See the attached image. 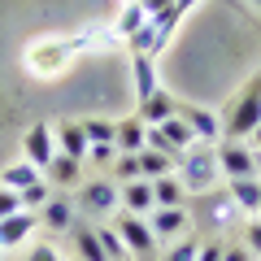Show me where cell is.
<instances>
[{
	"instance_id": "6da1fadb",
	"label": "cell",
	"mask_w": 261,
	"mask_h": 261,
	"mask_svg": "<svg viewBox=\"0 0 261 261\" xmlns=\"http://www.w3.org/2000/svg\"><path fill=\"white\" fill-rule=\"evenodd\" d=\"M174 174H178V183L187 187V196L209 192V187L222 178V174H218V152H214V144H192V148L174 161Z\"/></svg>"
},
{
	"instance_id": "7a4b0ae2",
	"label": "cell",
	"mask_w": 261,
	"mask_h": 261,
	"mask_svg": "<svg viewBox=\"0 0 261 261\" xmlns=\"http://www.w3.org/2000/svg\"><path fill=\"white\" fill-rule=\"evenodd\" d=\"M261 126V74L235 96V105L222 118V140H252V130Z\"/></svg>"
},
{
	"instance_id": "3957f363",
	"label": "cell",
	"mask_w": 261,
	"mask_h": 261,
	"mask_svg": "<svg viewBox=\"0 0 261 261\" xmlns=\"http://www.w3.org/2000/svg\"><path fill=\"white\" fill-rule=\"evenodd\" d=\"M218 174L231 183V178H261L257 174V148H248L244 140H218Z\"/></svg>"
},
{
	"instance_id": "277c9868",
	"label": "cell",
	"mask_w": 261,
	"mask_h": 261,
	"mask_svg": "<svg viewBox=\"0 0 261 261\" xmlns=\"http://www.w3.org/2000/svg\"><path fill=\"white\" fill-rule=\"evenodd\" d=\"M74 57L79 53H74L70 39H44V44H35L27 53V70H31V74H39V79H53V74H61Z\"/></svg>"
},
{
	"instance_id": "5b68a950",
	"label": "cell",
	"mask_w": 261,
	"mask_h": 261,
	"mask_svg": "<svg viewBox=\"0 0 261 261\" xmlns=\"http://www.w3.org/2000/svg\"><path fill=\"white\" fill-rule=\"evenodd\" d=\"M113 226H118V235H122V244H126V252L130 257H140V261H148L152 252H157V235H152V226H148V218H135V214H113Z\"/></svg>"
},
{
	"instance_id": "8992f818",
	"label": "cell",
	"mask_w": 261,
	"mask_h": 261,
	"mask_svg": "<svg viewBox=\"0 0 261 261\" xmlns=\"http://www.w3.org/2000/svg\"><path fill=\"white\" fill-rule=\"evenodd\" d=\"M79 205L92 218H113L118 214V183L113 178H87V183H79Z\"/></svg>"
},
{
	"instance_id": "52a82bcc",
	"label": "cell",
	"mask_w": 261,
	"mask_h": 261,
	"mask_svg": "<svg viewBox=\"0 0 261 261\" xmlns=\"http://www.w3.org/2000/svg\"><path fill=\"white\" fill-rule=\"evenodd\" d=\"M53 152H57V140H53V126L48 122H35V126L22 135V157L31 161V166L44 174L48 170V161H53Z\"/></svg>"
},
{
	"instance_id": "ba28073f",
	"label": "cell",
	"mask_w": 261,
	"mask_h": 261,
	"mask_svg": "<svg viewBox=\"0 0 261 261\" xmlns=\"http://www.w3.org/2000/svg\"><path fill=\"white\" fill-rule=\"evenodd\" d=\"M178 118L192 126L196 144H218L222 140V118L214 109H205V105H178Z\"/></svg>"
},
{
	"instance_id": "9c48e42d",
	"label": "cell",
	"mask_w": 261,
	"mask_h": 261,
	"mask_svg": "<svg viewBox=\"0 0 261 261\" xmlns=\"http://www.w3.org/2000/svg\"><path fill=\"white\" fill-rule=\"evenodd\" d=\"M118 209H122V214H135V218H148L152 209H157V200H152V183H148V178L118 183Z\"/></svg>"
},
{
	"instance_id": "30bf717a",
	"label": "cell",
	"mask_w": 261,
	"mask_h": 261,
	"mask_svg": "<svg viewBox=\"0 0 261 261\" xmlns=\"http://www.w3.org/2000/svg\"><path fill=\"white\" fill-rule=\"evenodd\" d=\"M35 226H39V214H31V209H18V214L0 218V248L9 252V248H18V244H27L31 235H35Z\"/></svg>"
},
{
	"instance_id": "8fae6325",
	"label": "cell",
	"mask_w": 261,
	"mask_h": 261,
	"mask_svg": "<svg viewBox=\"0 0 261 261\" xmlns=\"http://www.w3.org/2000/svg\"><path fill=\"white\" fill-rule=\"evenodd\" d=\"M39 226H48L53 235L70 231V226H74V200H70V196H48L44 209H39Z\"/></svg>"
},
{
	"instance_id": "7c38bea8",
	"label": "cell",
	"mask_w": 261,
	"mask_h": 261,
	"mask_svg": "<svg viewBox=\"0 0 261 261\" xmlns=\"http://www.w3.org/2000/svg\"><path fill=\"white\" fill-rule=\"evenodd\" d=\"M44 183L48 187H79L83 183V161L65 157V152H53V161L44 170Z\"/></svg>"
},
{
	"instance_id": "4fadbf2b",
	"label": "cell",
	"mask_w": 261,
	"mask_h": 261,
	"mask_svg": "<svg viewBox=\"0 0 261 261\" xmlns=\"http://www.w3.org/2000/svg\"><path fill=\"white\" fill-rule=\"evenodd\" d=\"M144 135H148V122H144L140 113L113 122V148H118V152H140L144 148Z\"/></svg>"
},
{
	"instance_id": "5bb4252c",
	"label": "cell",
	"mask_w": 261,
	"mask_h": 261,
	"mask_svg": "<svg viewBox=\"0 0 261 261\" xmlns=\"http://www.w3.org/2000/svg\"><path fill=\"white\" fill-rule=\"evenodd\" d=\"M148 226H152V235H157V244L178 240V235L187 231V209H183V205H178V209H152V214H148Z\"/></svg>"
},
{
	"instance_id": "9a60e30c",
	"label": "cell",
	"mask_w": 261,
	"mask_h": 261,
	"mask_svg": "<svg viewBox=\"0 0 261 261\" xmlns=\"http://www.w3.org/2000/svg\"><path fill=\"white\" fill-rule=\"evenodd\" d=\"M53 140H57V152L83 161L87 157V135H83V122H57L53 126Z\"/></svg>"
},
{
	"instance_id": "2e32d148",
	"label": "cell",
	"mask_w": 261,
	"mask_h": 261,
	"mask_svg": "<svg viewBox=\"0 0 261 261\" xmlns=\"http://www.w3.org/2000/svg\"><path fill=\"white\" fill-rule=\"evenodd\" d=\"M130 79H135V100H144V96H152L157 92V57H148V53H135L130 57Z\"/></svg>"
},
{
	"instance_id": "e0dca14e",
	"label": "cell",
	"mask_w": 261,
	"mask_h": 261,
	"mask_svg": "<svg viewBox=\"0 0 261 261\" xmlns=\"http://www.w3.org/2000/svg\"><path fill=\"white\" fill-rule=\"evenodd\" d=\"M174 113H178V100L166 92V87H157L152 96H144V100H140V118L148 122V126H161V122L174 118Z\"/></svg>"
},
{
	"instance_id": "ac0fdd59",
	"label": "cell",
	"mask_w": 261,
	"mask_h": 261,
	"mask_svg": "<svg viewBox=\"0 0 261 261\" xmlns=\"http://www.w3.org/2000/svg\"><path fill=\"white\" fill-rule=\"evenodd\" d=\"M226 196H231V205L244 209V214H257L261 209V178H231L226 183Z\"/></svg>"
},
{
	"instance_id": "d6986e66",
	"label": "cell",
	"mask_w": 261,
	"mask_h": 261,
	"mask_svg": "<svg viewBox=\"0 0 261 261\" xmlns=\"http://www.w3.org/2000/svg\"><path fill=\"white\" fill-rule=\"evenodd\" d=\"M152 200H157V209H178V205H187L192 196L178 183V174H166V178H152Z\"/></svg>"
},
{
	"instance_id": "ffe728a7",
	"label": "cell",
	"mask_w": 261,
	"mask_h": 261,
	"mask_svg": "<svg viewBox=\"0 0 261 261\" xmlns=\"http://www.w3.org/2000/svg\"><path fill=\"white\" fill-rule=\"evenodd\" d=\"M39 178H44V174H39V170L31 166L27 157H22V161H13V166H5V174H0V187H9V192H27V187H35Z\"/></svg>"
},
{
	"instance_id": "44dd1931",
	"label": "cell",
	"mask_w": 261,
	"mask_h": 261,
	"mask_svg": "<svg viewBox=\"0 0 261 261\" xmlns=\"http://www.w3.org/2000/svg\"><path fill=\"white\" fill-rule=\"evenodd\" d=\"M70 231H74V252H79L74 261H109L96 240V226H70Z\"/></svg>"
},
{
	"instance_id": "7402d4cb",
	"label": "cell",
	"mask_w": 261,
	"mask_h": 261,
	"mask_svg": "<svg viewBox=\"0 0 261 261\" xmlns=\"http://www.w3.org/2000/svg\"><path fill=\"white\" fill-rule=\"evenodd\" d=\"M166 174H174V161L170 157H161L157 148H140V178H166Z\"/></svg>"
},
{
	"instance_id": "603a6c76",
	"label": "cell",
	"mask_w": 261,
	"mask_h": 261,
	"mask_svg": "<svg viewBox=\"0 0 261 261\" xmlns=\"http://www.w3.org/2000/svg\"><path fill=\"white\" fill-rule=\"evenodd\" d=\"M144 22H148L144 5H140V0H126V5H122V13H118V27H113V31H118V39H130L135 31L144 27Z\"/></svg>"
},
{
	"instance_id": "cb8c5ba5",
	"label": "cell",
	"mask_w": 261,
	"mask_h": 261,
	"mask_svg": "<svg viewBox=\"0 0 261 261\" xmlns=\"http://www.w3.org/2000/svg\"><path fill=\"white\" fill-rule=\"evenodd\" d=\"M161 135H166V140L174 144L178 152H187V148H192V144H196V135H192V126H187V122L178 118V113H174V118H166V122H161Z\"/></svg>"
},
{
	"instance_id": "d4e9b609",
	"label": "cell",
	"mask_w": 261,
	"mask_h": 261,
	"mask_svg": "<svg viewBox=\"0 0 261 261\" xmlns=\"http://www.w3.org/2000/svg\"><path fill=\"white\" fill-rule=\"evenodd\" d=\"M96 240H100V248H105L109 261H126L130 257L126 244H122V235H118V226H96Z\"/></svg>"
},
{
	"instance_id": "484cf974",
	"label": "cell",
	"mask_w": 261,
	"mask_h": 261,
	"mask_svg": "<svg viewBox=\"0 0 261 261\" xmlns=\"http://www.w3.org/2000/svg\"><path fill=\"white\" fill-rule=\"evenodd\" d=\"M113 183H135L140 178V152H118V161H113Z\"/></svg>"
},
{
	"instance_id": "4316f807",
	"label": "cell",
	"mask_w": 261,
	"mask_h": 261,
	"mask_svg": "<svg viewBox=\"0 0 261 261\" xmlns=\"http://www.w3.org/2000/svg\"><path fill=\"white\" fill-rule=\"evenodd\" d=\"M87 144H113V122L109 118H83Z\"/></svg>"
},
{
	"instance_id": "83f0119b",
	"label": "cell",
	"mask_w": 261,
	"mask_h": 261,
	"mask_svg": "<svg viewBox=\"0 0 261 261\" xmlns=\"http://www.w3.org/2000/svg\"><path fill=\"white\" fill-rule=\"evenodd\" d=\"M18 196H22V209H31V214H39V209H44V200L53 196V187H48L44 178H39L35 187H27V192H18Z\"/></svg>"
},
{
	"instance_id": "f1b7e54d",
	"label": "cell",
	"mask_w": 261,
	"mask_h": 261,
	"mask_svg": "<svg viewBox=\"0 0 261 261\" xmlns=\"http://www.w3.org/2000/svg\"><path fill=\"white\" fill-rule=\"evenodd\" d=\"M87 166H113V161H118V148H113V144H87Z\"/></svg>"
},
{
	"instance_id": "f546056e",
	"label": "cell",
	"mask_w": 261,
	"mask_h": 261,
	"mask_svg": "<svg viewBox=\"0 0 261 261\" xmlns=\"http://www.w3.org/2000/svg\"><path fill=\"white\" fill-rule=\"evenodd\" d=\"M196 248H200V235H183V240L170 248L166 261H196Z\"/></svg>"
},
{
	"instance_id": "4dcf8cb0",
	"label": "cell",
	"mask_w": 261,
	"mask_h": 261,
	"mask_svg": "<svg viewBox=\"0 0 261 261\" xmlns=\"http://www.w3.org/2000/svg\"><path fill=\"white\" fill-rule=\"evenodd\" d=\"M240 244L252 252V257H261V214L248 218V226H244V240H240Z\"/></svg>"
},
{
	"instance_id": "1f68e13d",
	"label": "cell",
	"mask_w": 261,
	"mask_h": 261,
	"mask_svg": "<svg viewBox=\"0 0 261 261\" xmlns=\"http://www.w3.org/2000/svg\"><path fill=\"white\" fill-rule=\"evenodd\" d=\"M222 240H200V248H196V261H222Z\"/></svg>"
},
{
	"instance_id": "d6a6232c",
	"label": "cell",
	"mask_w": 261,
	"mask_h": 261,
	"mask_svg": "<svg viewBox=\"0 0 261 261\" xmlns=\"http://www.w3.org/2000/svg\"><path fill=\"white\" fill-rule=\"evenodd\" d=\"M18 209H22V196H18V192H9V187H0V218L18 214Z\"/></svg>"
},
{
	"instance_id": "836d02e7",
	"label": "cell",
	"mask_w": 261,
	"mask_h": 261,
	"mask_svg": "<svg viewBox=\"0 0 261 261\" xmlns=\"http://www.w3.org/2000/svg\"><path fill=\"white\" fill-rule=\"evenodd\" d=\"M222 261H257V257H252L244 244H226V248H222Z\"/></svg>"
},
{
	"instance_id": "e575fe53",
	"label": "cell",
	"mask_w": 261,
	"mask_h": 261,
	"mask_svg": "<svg viewBox=\"0 0 261 261\" xmlns=\"http://www.w3.org/2000/svg\"><path fill=\"white\" fill-rule=\"evenodd\" d=\"M27 261H61V252L53 248V244H39V248H31V257Z\"/></svg>"
},
{
	"instance_id": "d590c367",
	"label": "cell",
	"mask_w": 261,
	"mask_h": 261,
	"mask_svg": "<svg viewBox=\"0 0 261 261\" xmlns=\"http://www.w3.org/2000/svg\"><path fill=\"white\" fill-rule=\"evenodd\" d=\"M140 5H144V13H148V18H161L166 9H174V0H140Z\"/></svg>"
},
{
	"instance_id": "8d00e7d4",
	"label": "cell",
	"mask_w": 261,
	"mask_h": 261,
	"mask_svg": "<svg viewBox=\"0 0 261 261\" xmlns=\"http://www.w3.org/2000/svg\"><path fill=\"white\" fill-rule=\"evenodd\" d=\"M192 5H196V0H174V9H183V13L192 9Z\"/></svg>"
},
{
	"instance_id": "74e56055",
	"label": "cell",
	"mask_w": 261,
	"mask_h": 261,
	"mask_svg": "<svg viewBox=\"0 0 261 261\" xmlns=\"http://www.w3.org/2000/svg\"><path fill=\"white\" fill-rule=\"evenodd\" d=\"M252 144H257V148H261V126H257V130H252Z\"/></svg>"
},
{
	"instance_id": "f35d334b",
	"label": "cell",
	"mask_w": 261,
	"mask_h": 261,
	"mask_svg": "<svg viewBox=\"0 0 261 261\" xmlns=\"http://www.w3.org/2000/svg\"><path fill=\"white\" fill-rule=\"evenodd\" d=\"M257 174H261V152H257Z\"/></svg>"
},
{
	"instance_id": "ab89813d",
	"label": "cell",
	"mask_w": 261,
	"mask_h": 261,
	"mask_svg": "<svg viewBox=\"0 0 261 261\" xmlns=\"http://www.w3.org/2000/svg\"><path fill=\"white\" fill-rule=\"evenodd\" d=\"M0 261H5V248H0Z\"/></svg>"
},
{
	"instance_id": "60d3db41",
	"label": "cell",
	"mask_w": 261,
	"mask_h": 261,
	"mask_svg": "<svg viewBox=\"0 0 261 261\" xmlns=\"http://www.w3.org/2000/svg\"><path fill=\"white\" fill-rule=\"evenodd\" d=\"M252 5H257V9H261V0H252Z\"/></svg>"
},
{
	"instance_id": "b9f144b4",
	"label": "cell",
	"mask_w": 261,
	"mask_h": 261,
	"mask_svg": "<svg viewBox=\"0 0 261 261\" xmlns=\"http://www.w3.org/2000/svg\"><path fill=\"white\" fill-rule=\"evenodd\" d=\"M257 214H261V209H257Z\"/></svg>"
}]
</instances>
